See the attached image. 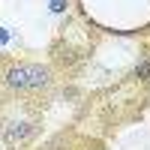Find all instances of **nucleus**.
Listing matches in <instances>:
<instances>
[{
	"mask_svg": "<svg viewBox=\"0 0 150 150\" xmlns=\"http://www.w3.org/2000/svg\"><path fill=\"white\" fill-rule=\"evenodd\" d=\"M3 42H9V30H3V27H0V45H3Z\"/></svg>",
	"mask_w": 150,
	"mask_h": 150,
	"instance_id": "5",
	"label": "nucleus"
},
{
	"mask_svg": "<svg viewBox=\"0 0 150 150\" xmlns=\"http://www.w3.org/2000/svg\"><path fill=\"white\" fill-rule=\"evenodd\" d=\"M96 48V30H90L87 24H81L78 18H66L57 27L48 54H51V66L57 72H72L75 66H81Z\"/></svg>",
	"mask_w": 150,
	"mask_h": 150,
	"instance_id": "3",
	"label": "nucleus"
},
{
	"mask_svg": "<svg viewBox=\"0 0 150 150\" xmlns=\"http://www.w3.org/2000/svg\"><path fill=\"white\" fill-rule=\"evenodd\" d=\"M66 6H69V0H51V12H66Z\"/></svg>",
	"mask_w": 150,
	"mask_h": 150,
	"instance_id": "4",
	"label": "nucleus"
},
{
	"mask_svg": "<svg viewBox=\"0 0 150 150\" xmlns=\"http://www.w3.org/2000/svg\"><path fill=\"white\" fill-rule=\"evenodd\" d=\"M45 99L0 96V141L6 150H24L42 135Z\"/></svg>",
	"mask_w": 150,
	"mask_h": 150,
	"instance_id": "1",
	"label": "nucleus"
},
{
	"mask_svg": "<svg viewBox=\"0 0 150 150\" xmlns=\"http://www.w3.org/2000/svg\"><path fill=\"white\" fill-rule=\"evenodd\" d=\"M57 87V69L45 60L0 54V96L48 99Z\"/></svg>",
	"mask_w": 150,
	"mask_h": 150,
	"instance_id": "2",
	"label": "nucleus"
}]
</instances>
